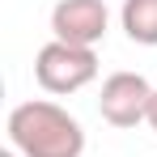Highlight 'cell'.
I'll return each instance as SVG.
<instances>
[{
	"instance_id": "obj_1",
	"label": "cell",
	"mask_w": 157,
	"mask_h": 157,
	"mask_svg": "<svg viewBox=\"0 0 157 157\" xmlns=\"http://www.w3.org/2000/svg\"><path fill=\"white\" fill-rule=\"evenodd\" d=\"M9 140L21 157H81L85 132L59 102L34 98L9 110Z\"/></svg>"
},
{
	"instance_id": "obj_2",
	"label": "cell",
	"mask_w": 157,
	"mask_h": 157,
	"mask_svg": "<svg viewBox=\"0 0 157 157\" xmlns=\"http://www.w3.org/2000/svg\"><path fill=\"white\" fill-rule=\"evenodd\" d=\"M34 77H38V85L47 94H77V89H85L98 77V51L51 38L34 55Z\"/></svg>"
},
{
	"instance_id": "obj_3",
	"label": "cell",
	"mask_w": 157,
	"mask_h": 157,
	"mask_svg": "<svg viewBox=\"0 0 157 157\" xmlns=\"http://www.w3.org/2000/svg\"><path fill=\"white\" fill-rule=\"evenodd\" d=\"M153 85L140 77V72H110L102 81V98L98 110L110 128H136L149 119V102H153Z\"/></svg>"
},
{
	"instance_id": "obj_4",
	"label": "cell",
	"mask_w": 157,
	"mask_h": 157,
	"mask_svg": "<svg viewBox=\"0 0 157 157\" xmlns=\"http://www.w3.org/2000/svg\"><path fill=\"white\" fill-rule=\"evenodd\" d=\"M106 26H110V13L102 0H59L51 9L55 38L72 47H98L106 38Z\"/></svg>"
},
{
	"instance_id": "obj_5",
	"label": "cell",
	"mask_w": 157,
	"mask_h": 157,
	"mask_svg": "<svg viewBox=\"0 0 157 157\" xmlns=\"http://www.w3.org/2000/svg\"><path fill=\"white\" fill-rule=\"evenodd\" d=\"M119 21H123V30H128L132 43L157 47V0H123Z\"/></svg>"
},
{
	"instance_id": "obj_6",
	"label": "cell",
	"mask_w": 157,
	"mask_h": 157,
	"mask_svg": "<svg viewBox=\"0 0 157 157\" xmlns=\"http://www.w3.org/2000/svg\"><path fill=\"white\" fill-rule=\"evenodd\" d=\"M144 123L157 132V94H153V102H149V119H144Z\"/></svg>"
},
{
	"instance_id": "obj_7",
	"label": "cell",
	"mask_w": 157,
	"mask_h": 157,
	"mask_svg": "<svg viewBox=\"0 0 157 157\" xmlns=\"http://www.w3.org/2000/svg\"><path fill=\"white\" fill-rule=\"evenodd\" d=\"M0 157H21V153H17V149H4V153H0Z\"/></svg>"
}]
</instances>
